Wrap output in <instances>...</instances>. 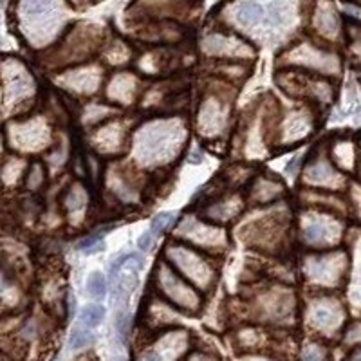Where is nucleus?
I'll return each instance as SVG.
<instances>
[{
	"instance_id": "f257e3e1",
	"label": "nucleus",
	"mask_w": 361,
	"mask_h": 361,
	"mask_svg": "<svg viewBox=\"0 0 361 361\" xmlns=\"http://www.w3.org/2000/svg\"><path fill=\"white\" fill-rule=\"evenodd\" d=\"M105 318V307L99 303H90L80 311V321L85 329H94Z\"/></svg>"
},
{
	"instance_id": "f03ea898",
	"label": "nucleus",
	"mask_w": 361,
	"mask_h": 361,
	"mask_svg": "<svg viewBox=\"0 0 361 361\" xmlns=\"http://www.w3.org/2000/svg\"><path fill=\"white\" fill-rule=\"evenodd\" d=\"M87 289H89V294L96 300H103L105 294H107V278H105L103 273L99 271H92L87 278Z\"/></svg>"
},
{
	"instance_id": "7ed1b4c3",
	"label": "nucleus",
	"mask_w": 361,
	"mask_h": 361,
	"mask_svg": "<svg viewBox=\"0 0 361 361\" xmlns=\"http://www.w3.org/2000/svg\"><path fill=\"white\" fill-rule=\"evenodd\" d=\"M262 17V6L255 4V2H246L239 8V20L244 26H251V24L258 22Z\"/></svg>"
},
{
	"instance_id": "20e7f679",
	"label": "nucleus",
	"mask_w": 361,
	"mask_h": 361,
	"mask_svg": "<svg viewBox=\"0 0 361 361\" xmlns=\"http://www.w3.org/2000/svg\"><path fill=\"white\" fill-rule=\"evenodd\" d=\"M92 339H94V336L87 329H74L71 333V336H69V347L72 351H80V349L87 347Z\"/></svg>"
},
{
	"instance_id": "39448f33",
	"label": "nucleus",
	"mask_w": 361,
	"mask_h": 361,
	"mask_svg": "<svg viewBox=\"0 0 361 361\" xmlns=\"http://www.w3.org/2000/svg\"><path fill=\"white\" fill-rule=\"evenodd\" d=\"M171 221H174V213L171 212L158 213V215L152 219V222H150V233H152V237H158L159 233H162Z\"/></svg>"
},
{
	"instance_id": "423d86ee",
	"label": "nucleus",
	"mask_w": 361,
	"mask_h": 361,
	"mask_svg": "<svg viewBox=\"0 0 361 361\" xmlns=\"http://www.w3.org/2000/svg\"><path fill=\"white\" fill-rule=\"evenodd\" d=\"M128 257H131V253H123V255L114 258V262L110 264V267H108V276H110V280H116L117 276H119V271H121V267L128 262Z\"/></svg>"
},
{
	"instance_id": "0eeeda50",
	"label": "nucleus",
	"mask_w": 361,
	"mask_h": 361,
	"mask_svg": "<svg viewBox=\"0 0 361 361\" xmlns=\"http://www.w3.org/2000/svg\"><path fill=\"white\" fill-rule=\"evenodd\" d=\"M152 242H153L152 233H150V231H144L140 239H137V248H140L141 251H149V249L152 248Z\"/></svg>"
},
{
	"instance_id": "6e6552de",
	"label": "nucleus",
	"mask_w": 361,
	"mask_h": 361,
	"mask_svg": "<svg viewBox=\"0 0 361 361\" xmlns=\"http://www.w3.org/2000/svg\"><path fill=\"white\" fill-rule=\"evenodd\" d=\"M303 361H324V354H321L320 349L309 347L303 352Z\"/></svg>"
},
{
	"instance_id": "1a4fd4ad",
	"label": "nucleus",
	"mask_w": 361,
	"mask_h": 361,
	"mask_svg": "<svg viewBox=\"0 0 361 361\" xmlns=\"http://www.w3.org/2000/svg\"><path fill=\"white\" fill-rule=\"evenodd\" d=\"M314 316H316V321H318L320 325L330 324V321H333L330 320V312L325 311V309H316Z\"/></svg>"
}]
</instances>
